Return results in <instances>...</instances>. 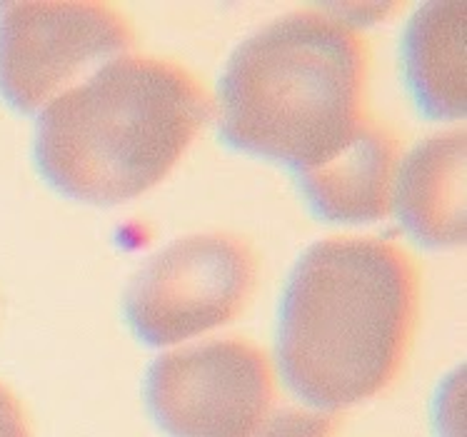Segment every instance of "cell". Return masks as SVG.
Masks as SVG:
<instances>
[{
    "label": "cell",
    "mask_w": 467,
    "mask_h": 437,
    "mask_svg": "<svg viewBox=\"0 0 467 437\" xmlns=\"http://www.w3.org/2000/svg\"><path fill=\"white\" fill-rule=\"evenodd\" d=\"M422 270L390 235H330L287 280L277 350L307 405L343 412L390 390L420 328Z\"/></svg>",
    "instance_id": "1"
},
{
    "label": "cell",
    "mask_w": 467,
    "mask_h": 437,
    "mask_svg": "<svg viewBox=\"0 0 467 437\" xmlns=\"http://www.w3.org/2000/svg\"><path fill=\"white\" fill-rule=\"evenodd\" d=\"M370 38L325 10H293L240 43L220 83V128L296 172L333 158L370 118Z\"/></svg>",
    "instance_id": "2"
},
{
    "label": "cell",
    "mask_w": 467,
    "mask_h": 437,
    "mask_svg": "<svg viewBox=\"0 0 467 437\" xmlns=\"http://www.w3.org/2000/svg\"><path fill=\"white\" fill-rule=\"evenodd\" d=\"M210 110L205 80L185 63L120 56L50 100L38 120L36 158L57 191L123 203L165 181Z\"/></svg>",
    "instance_id": "3"
},
{
    "label": "cell",
    "mask_w": 467,
    "mask_h": 437,
    "mask_svg": "<svg viewBox=\"0 0 467 437\" xmlns=\"http://www.w3.org/2000/svg\"><path fill=\"white\" fill-rule=\"evenodd\" d=\"M258 247L238 233H192L145 263L125 293L128 323L145 342L175 345L233 323L260 287Z\"/></svg>",
    "instance_id": "4"
},
{
    "label": "cell",
    "mask_w": 467,
    "mask_h": 437,
    "mask_svg": "<svg viewBox=\"0 0 467 437\" xmlns=\"http://www.w3.org/2000/svg\"><path fill=\"white\" fill-rule=\"evenodd\" d=\"M145 398L171 437H253L277 405L275 365L258 342L218 338L158 358Z\"/></svg>",
    "instance_id": "5"
},
{
    "label": "cell",
    "mask_w": 467,
    "mask_h": 437,
    "mask_svg": "<svg viewBox=\"0 0 467 437\" xmlns=\"http://www.w3.org/2000/svg\"><path fill=\"white\" fill-rule=\"evenodd\" d=\"M135 28L115 3H0V90L18 110H36L100 57L128 50Z\"/></svg>",
    "instance_id": "6"
},
{
    "label": "cell",
    "mask_w": 467,
    "mask_h": 437,
    "mask_svg": "<svg viewBox=\"0 0 467 437\" xmlns=\"http://www.w3.org/2000/svg\"><path fill=\"white\" fill-rule=\"evenodd\" d=\"M400 133L370 115L348 143L310 171L297 172L306 198L320 215L368 223L390 215L400 168Z\"/></svg>",
    "instance_id": "7"
},
{
    "label": "cell",
    "mask_w": 467,
    "mask_h": 437,
    "mask_svg": "<svg viewBox=\"0 0 467 437\" xmlns=\"http://www.w3.org/2000/svg\"><path fill=\"white\" fill-rule=\"evenodd\" d=\"M465 143L460 128L430 135L398 168L392 208L428 245L465 243Z\"/></svg>",
    "instance_id": "8"
},
{
    "label": "cell",
    "mask_w": 467,
    "mask_h": 437,
    "mask_svg": "<svg viewBox=\"0 0 467 437\" xmlns=\"http://www.w3.org/2000/svg\"><path fill=\"white\" fill-rule=\"evenodd\" d=\"M465 3H425L402 40L410 93L430 118L465 115Z\"/></svg>",
    "instance_id": "9"
},
{
    "label": "cell",
    "mask_w": 467,
    "mask_h": 437,
    "mask_svg": "<svg viewBox=\"0 0 467 437\" xmlns=\"http://www.w3.org/2000/svg\"><path fill=\"white\" fill-rule=\"evenodd\" d=\"M343 425L345 415L337 410L277 402L253 437H337Z\"/></svg>",
    "instance_id": "10"
},
{
    "label": "cell",
    "mask_w": 467,
    "mask_h": 437,
    "mask_svg": "<svg viewBox=\"0 0 467 437\" xmlns=\"http://www.w3.org/2000/svg\"><path fill=\"white\" fill-rule=\"evenodd\" d=\"M0 437H36L26 402L8 382L0 380Z\"/></svg>",
    "instance_id": "11"
}]
</instances>
